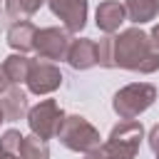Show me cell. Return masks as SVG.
Here are the masks:
<instances>
[{"label": "cell", "instance_id": "484cf974", "mask_svg": "<svg viewBox=\"0 0 159 159\" xmlns=\"http://www.w3.org/2000/svg\"><path fill=\"white\" fill-rule=\"evenodd\" d=\"M0 2H2V0H0Z\"/></svg>", "mask_w": 159, "mask_h": 159}, {"label": "cell", "instance_id": "30bf717a", "mask_svg": "<svg viewBox=\"0 0 159 159\" xmlns=\"http://www.w3.org/2000/svg\"><path fill=\"white\" fill-rule=\"evenodd\" d=\"M127 20V10H124V2L119 0H104L97 5V12H94V22L102 32L112 35L119 30V25Z\"/></svg>", "mask_w": 159, "mask_h": 159}, {"label": "cell", "instance_id": "603a6c76", "mask_svg": "<svg viewBox=\"0 0 159 159\" xmlns=\"http://www.w3.org/2000/svg\"><path fill=\"white\" fill-rule=\"evenodd\" d=\"M0 159H20L17 154H0Z\"/></svg>", "mask_w": 159, "mask_h": 159}, {"label": "cell", "instance_id": "277c9868", "mask_svg": "<svg viewBox=\"0 0 159 159\" xmlns=\"http://www.w3.org/2000/svg\"><path fill=\"white\" fill-rule=\"evenodd\" d=\"M144 139V127L142 122L134 119H124L117 127H112L107 142H102V149L112 157V159H134L139 152V144Z\"/></svg>", "mask_w": 159, "mask_h": 159}, {"label": "cell", "instance_id": "4fadbf2b", "mask_svg": "<svg viewBox=\"0 0 159 159\" xmlns=\"http://www.w3.org/2000/svg\"><path fill=\"white\" fill-rule=\"evenodd\" d=\"M124 10H127V20L142 25L159 15V0H124Z\"/></svg>", "mask_w": 159, "mask_h": 159}, {"label": "cell", "instance_id": "9c48e42d", "mask_svg": "<svg viewBox=\"0 0 159 159\" xmlns=\"http://www.w3.org/2000/svg\"><path fill=\"white\" fill-rule=\"evenodd\" d=\"M72 70H89L97 65V42L89 40V37H80V40H70V47H67V57Z\"/></svg>", "mask_w": 159, "mask_h": 159}, {"label": "cell", "instance_id": "2e32d148", "mask_svg": "<svg viewBox=\"0 0 159 159\" xmlns=\"http://www.w3.org/2000/svg\"><path fill=\"white\" fill-rule=\"evenodd\" d=\"M5 2V12L10 15V17H15V20H27V17H32L40 7H42V2H47V0H2Z\"/></svg>", "mask_w": 159, "mask_h": 159}, {"label": "cell", "instance_id": "7c38bea8", "mask_svg": "<svg viewBox=\"0 0 159 159\" xmlns=\"http://www.w3.org/2000/svg\"><path fill=\"white\" fill-rule=\"evenodd\" d=\"M35 35H37V27L30 20H17L7 30V45L15 52H30L35 50Z\"/></svg>", "mask_w": 159, "mask_h": 159}, {"label": "cell", "instance_id": "ba28073f", "mask_svg": "<svg viewBox=\"0 0 159 159\" xmlns=\"http://www.w3.org/2000/svg\"><path fill=\"white\" fill-rule=\"evenodd\" d=\"M47 5L52 10V15L62 20V25L70 35L80 32L87 25V0H47Z\"/></svg>", "mask_w": 159, "mask_h": 159}, {"label": "cell", "instance_id": "8fae6325", "mask_svg": "<svg viewBox=\"0 0 159 159\" xmlns=\"http://www.w3.org/2000/svg\"><path fill=\"white\" fill-rule=\"evenodd\" d=\"M0 109L5 114V122H15V119H22L27 114V94L20 89V87H7L2 94H0Z\"/></svg>", "mask_w": 159, "mask_h": 159}, {"label": "cell", "instance_id": "52a82bcc", "mask_svg": "<svg viewBox=\"0 0 159 159\" xmlns=\"http://www.w3.org/2000/svg\"><path fill=\"white\" fill-rule=\"evenodd\" d=\"M25 84H27V89L32 94H50V92H55L62 84V72H60L57 65L37 57L30 65V72H27Z\"/></svg>", "mask_w": 159, "mask_h": 159}, {"label": "cell", "instance_id": "8992f818", "mask_svg": "<svg viewBox=\"0 0 159 159\" xmlns=\"http://www.w3.org/2000/svg\"><path fill=\"white\" fill-rule=\"evenodd\" d=\"M70 47V32L65 27H42L35 35V52L40 60H65Z\"/></svg>", "mask_w": 159, "mask_h": 159}, {"label": "cell", "instance_id": "e0dca14e", "mask_svg": "<svg viewBox=\"0 0 159 159\" xmlns=\"http://www.w3.org/2000/svg\"><path fill=\"white\" fill-rule=\"evenodd\" d=\"M20 139H22V134H20L17 129H7V132L0 137V154H17Z\"/></svg>", "mask_w": 159, "mask_h": 159}, {"label": "cell", "instance_id": "44dd1931", "mask_svg": "<svg viewBox=\"0 0 159 159\" xmlns=\"http://www.w3.org/2000/svg\"><path fill=\"white\" fill-rule=\"evenodd\" d=\"M10 84H12V82L7 80V75H5V70H2V65H0V94H2V92H5Z\"/></svg>", "mask_w": 159, "mask_h": 159}, {"label": "cell", "instance_id": "cb8c5ba5", "mask_svg": "<svg viewBox=\"0 0 159 159\" xmlns=\"http://www.w3.org/2000/svg\"><path fill=\"white\" fill-rule=\"evenodd\" d=\"M2 122H5V114H2V109H0V124H2Z\"/></svg>", "mask_w": 159, "mask_h": 159}, {"label": "cell", "instance_id": "7a4b0ae2", "mask_svg": "<svg viewBox=\"0 0 159 159\" xmlns=\"http://www.w3.org/2000/svg\"><path fill=\"white\" fill-rule=\"evenodd\" d=\"M157 99V87L149 82H132L122 89L114 92L112 97V109L117 112L119 119H134L142 112H147Z\"/></svg>", "mask_w": 159, "mask_h": 159}, {"label": "cell", "instance_id": "7402d4cb", "mask_svg": "<svg viewBox=\"0 0 159 159\" xmlns=\"http://www.w3.org/2000/svg\"><path fill=\"white\" fill-rule=\"evenodd\" d=\"M149 40H152V45H154V50H159V22L152 27V32H149Z\"/></svg>", "mask_w": 159, "mask_h": 159}, {"label": "cell", "instance_id": "3957f363", "mask_svg": "<svg viewBox=\"0 0 159 159\" xmlns=\"http://www.w3.org/2000/svg\"><path fill=\"white\" fill-rule=\"evenodd\" d=\"M57 139H60V144L67 147L70 152H82V154L102 147L99 132H97L84 117H80V114H65L62 127H60V132H57Z\"/></svg>", "mask_w": 159, "mask_h": 159}, {"label": "cell", "instance_id": "ffe728a7", "mask_svg": "<svg viewBox=\"0 0 159 159\" xmlns=\"http://www.w3.org/2000/svg\"><path fill=\"white\" fill-rule=\"evenodd\" d=\"M84 159H112V157H109V154H107L102 147H97V149L87 152V154H84Z\"/></svg>", "mask_w": 159, "mask_h": 159}, {"label": "cell", "instance_id": "6da1fadb", "mask_svg": "<svg viewBox=\"0 0 159 159\" xmlns=\"http://www.w3.org/2000/svg\"><path fill=\"white\" fill-rule=\"evenodd\" d=\"M112 67L152 75L159 70V50H154L149 35L139 27L122 30L112 37Z\"/></svg>", "mask_w": 159, "mask_h": 159}, {"label": "cell", "instance_id": "d6986e66", "mask_svg": "<svg viewBox=\"0 0 159 159\" xmlns=\"http://www.w3.org/2000/svg\"><path fill=\"white\" fill-rule=\"evenodd\" d=\"M147 139H149L152 152H154V154H159V124H154V127H152V132H149V137H147Z\"/></svg>", "mask_w": 159, "mask_h": 159}, {"label": "cell", "instance_id": "ac0fdd59", "mask_svg": "<svg viewBox=\"0 0 159 159\" xmlns=\"http://www.w3.org/2000/svg\"><path fill=\"white\" fill-rule=\"evenodd\" d=\"M97 65L112 67V37H102L97 42Z\"/></svg>", "mask_w": 159, "mask_h": 159}, {"label": "cell", "instance_id": "5bb4252c", "mask_svg": "<svg viewBox=\"0 0 159 159\" xmlns=\"http://www.w3.org/2000/svg\"><path fill=\"white\" fill-rule=\"evenodd\" d=\"M30 65H32V60H30L25 52H12V55H7V57H5L2 70H5V75H7V80H10L12 84H20V82H25V80H27Z\"/></svg>", "mask_w": 159, "mask_h": 159}, {"label": "cell", "instance_id": "d4e9b609", "mask_svg": "<svg viewBox=\"0 0 159 159\" xmlns=\"http://www.w3.org/2000/svg\"><path fill=\"white\" fill-rule=\"evenodd\" d=\"M157 159H159V154H157Z\"/></svg>", "mask_w": 159, "mask_h": 159}, {"label": "cell", "instance_id": "9a60e30c", "mask_svg": "<svg viewBox=\"0 0 159 159\" xmlns=\"http://www.w3.org/2000/svg\"><path fill=\"white\" fill-rule=\"evenodd\" d=\"M20 159H50V147L47 139H40L37 134H27L20 139V149H17Z\"/></svg>", "mask_w": 159, "mask_h": 159}, {"label": "cell", "instance_id": "5b68a950", "mask_svg": "<svg viewBox=\"0 0 159 159\" xmlns=\"http://www.w3.org/2000/svg\"><path fill=\"white\" fill-rule=\"evenodd\" d=\"M62 119H65V112L60 109V104L55 99H42L32 109H27V124H30L32 134H37L40 139L57 137V132L62 127Z\"/></svg>", "mask_w": 159, "mask_h": 159}]
</instances>
